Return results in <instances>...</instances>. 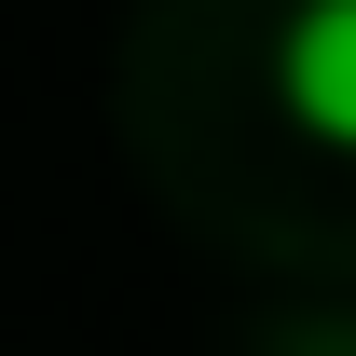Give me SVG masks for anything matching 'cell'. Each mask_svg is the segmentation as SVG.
<instances>
[{
	"label": "cell",
	"instance_id": "6da1fadb",
	"mask_svg": "<svg viewBox=\"0 0 356 356\" xmlns=\"http://www.w3.org/2000/svg\"><path fill=\"white\" fill-rule=\"evenodd\" d=\"M274 96L315 151H356V0H288L274 28Z\"/></svg>",
	"mask_w": 356,
	"mask_h": 356
}]
</instances>
